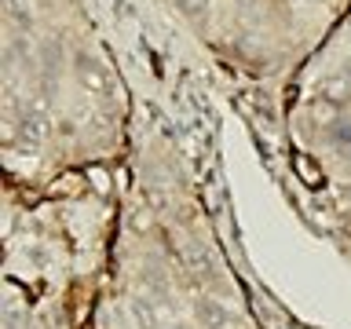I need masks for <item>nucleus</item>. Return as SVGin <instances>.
Segmentation results:
<instances>
[{"label": "nucleus", "mask_w": 351, "mask_h": 329, "mask_svg": "<svg viewBox=\"0 0 351 329\" xmlns=\"http://www.w3.org/2000/svg\"><path fill=\"white\" fill-rule=\"evenodd\" d=\"M77 77H81V84H84L92 95H106V92H110L106 73L99 70V66H92V62H81V66H77Z\"/></svg>", "instance_id": "1"}, {"label": "nucleus", "mask_w": 351, "mask_h": 329, "mask_svg": "<svg viewBox=\"0 0 351 329\" xmlns=\"http://www.w3.org/2000/svg\"><path fill=\"white\" fill-rule=\"evenodd\" d=\"M318 92H322L329 103H344V99H351V81L348 77H326Z\"/></svg>", "instance_id": "2"}, {"label": "nucleus", "mask_w": 351, "mask_h": 329, "mask_svg": "<svg viewBox=\"0 0 351 329\" xmlns=\"http://www.w3.org/2000/svg\"><path fill=\"white\" fill-rule=\"evenodd\" d=\"M197 315H202V322H208V326H219V322H223V311H219L213 300H205L202 307H197Z\"/></svg>", "instance_id": "3"}, {"label": "nucleus", "mask_w": 351, "mask_h": 329, "mask_svg": "<svg viewBox=\"0 0 351 329\" xmlns=\"http://www.w3.org/2000/svg\"><path fill=\"white\" fill-rule=\"evenodd\" d=\"M8 8H11V15H19V19L29 15V0H8Z\"/></svg>", "instance_id": "4"}, {"label": "nucleus", "mask_w": 351, "mask_h": 329, "mask_svg": "<svg viewBox=\"0 0 351 329\" xmlns=\"http://www.w3.org/2000/svg\"><path fill=\"white\" fill-rule=\"evenodd\" d=\"M180 4H183V11H191V15H194V11H202L208 0H180Z\"/></svg>", "instance_id": "5"}]
</instances>
